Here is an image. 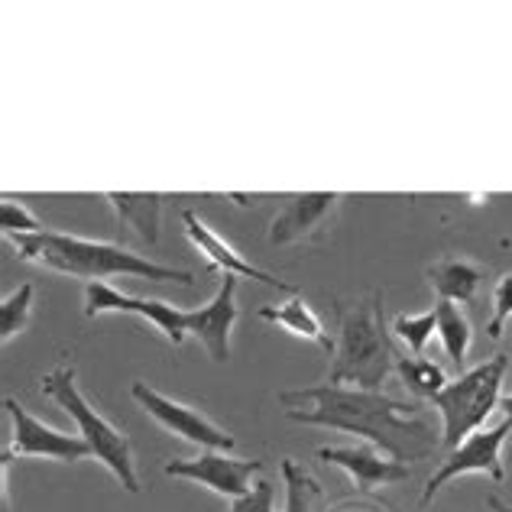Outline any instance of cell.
Wrapping results in <instances>:
<instances>
[{"instance_id":"1","label":"cell","mask_w":512,"mask_h":512,"mask_svg":"<svg viewBox=\"0 0 512 512\" xmlns=\"http://www.w3.org/2000/svg\"><path fill=\"white\" fill-rule=\"evenodd\" d=\"M282 406H289V419L299 425H318L331 431H350L389 454L393 461H422L435 451L438 438L422 419H412V406L383 393H367L354 386H308L279 393Z\"/></svg>"},{"instance_id":"2","label":"cell","mask_w":512,"mask_h":512,"mask_svg":"<svg viewBox=\"0 0 512 512\" xmlns=\"http://www.w3.org/2000/svg\"><path fill=\"white\" fill-rule=\"evenodd\" d=\"M17 256L26 263L56 269L88 282H101L104 276H143L153 282H179V286H195V273L188 269H172L163 263H153L146 256L133 253L120 244H104V240H85L75 234H17L10 237Z\"/></svg>"},{"instance_id":"3","label":"cell","mask_w":512,"mask_h":512,"mask_svg":"<svg viewBox=\"0 0 512 512\" xmlns=\"http://www.w3.org/2000/svg\"><path fill=\"white\" fill-rule=\"evenodd\" d=\"M338 341L328 370L331 386H354L383 393L386 376L396 370V347L383 325V292H370L357 302H338Z\"/></svg>"},{"instance_id":"4","label":"cell","mask_w":512,"mask_h":512,"mask_svg":"<svg viewBox=\"0 0 512 512\" xmlns=\"http://www.w3.org/2000/svg\"><path fill=\"white\" fill-rule=\"evenodd\" d=\"M39 389H43V396H49L56 406H62L72 415V422L78 425V431H82V438L91 444L94 457L111 470L120 487H124L127 493H140L143 487H140V477H137V464H133L130 438L117 425L107 422L104 415L85 399V393L78 389L75 367L49 370L43 380H39Z\"/></svg>"},{"instance_id":"5","label":"cell","mask_w":512,"mask_h":512,"mask_svg":"<svg viewBox=\"0 0 512 512\" xmlns=\"http://www.w3.org/2000/svg\"><path fill=\"white\" fill-rule=\"evenodd\" d=\"M509 370V354H496L483 360L480 367L461 373L441 393L431 399V406L441 412V444L457 448L464 438L483 428L493 409L503 399V380Z\"/></svg>"},{"instance_id":"6","label":"cell","mask_w":512,"mask_h":512,"mask_svg":"<svg viewBox=\"0 0 512 512\" xmlns=\"http://www.w3.org/2000/svg\"><path fill=\"white\" fill-rule=\"evenodd\" d=\"M4 412L10 415V438L4 444V454L10 457H49V461H62V464H75L94 457L91 444L82 435H65V431L43 425L36 415L23 406L20 399L7 396L4 399Z\"/></svg>"},{"instance_id":"7","label":"cell","mask_w":512,"mask_h":512,"mask_svg":"<svg viewBox=\"0 0 512 512\" xmlns=\"http://www.w3.org/2000/svg\"><path fill=\"white\" fill-rule=\"evenodd\" d=\"M512 425L503 422L496 428H480L474 431L470 438H464L457 448L444 457V464L431 474V480L425 483L422 490V506H428L431 500L438 496V490L444 483L457 480L461 474H487L493 483H503L506 480V467H503V444L509 438Z\"/></svg>"},{"instance_id":"8","label":"cell","mask_w":512,"mask_h":512,"mask_svg":"<svg viewBox=\"0 0 512 512\" xmlns=\"http://www.w3.org/2000/svg\"><path fill=\"white\" fill-rule=\"evenodd\" d=\"M130 396L140 402V409L146 415H153V419L163 425L172 435H179L185 441L198 444L201 451H234V435H227L221 425H214L208 415H201L195 409L182 406V402H175L169 396H163L159 389L146 386L143 380H137L130 386Z\"/></svg>"},{"instance_id":"9","label":"cell","mask_w":512,"mask_h":512,"mask_svg":"<svg viewBox=\"0 0 512 512\" xmlns=\"http://www.w3.org/2000/svg\"><path fill=\"white\" fill-rule=\"evenodd\" d=\"M104 312H124V315L146 318L153 328L163 331L175 347H182L188 334H192L188 331L192 328V312H182V308H175L172 302H163V299H133V295L111 289L107 282H88L85 315L94 318Z\"/></svg>"},{"instance_id":"10","label":"cell","mask_w":512,"mask_h":512,"mask_svg":"<svg viewBox=\"0 0 512 512\" xmlns=\"http://www.w3.org/2000/svg\"><path fill=\"white\" fill-rule=\"evenodd\" d=\"M263 470V461H237L227 451H201L192 461H172L163 467L166 477H179V480H192L201 487L214 490L227 500H240L244 493H250L253 477Z\"/></svg>"},{"instance_id":"11","label":"cell","mask_w":512,"mask_h":512,"mask_svg":"<svg viewBox=\"0 0 512 512\" xmlns=\"http://www.w3.org/2000/svg\"><path fill=\"white\" fill-rule=\"evenodd\" d=\"M338 192H305L286 201L273 224H269L266 240L273 247H289V244H315L325 237L331 214L338 211Z\"/></svg>"},{"instance_id":"12","label":"cell","mask_w":512,"mask_h":512,"mask_svg":"<svg viewBox=\"0 0 512 512\" xmlns=\"http://www.w3.org/2000/svg\"><path fill=\"white\" fill-rule=\"evenodd\" d=\"M182 224H185V234L188 240L198 247V253H205L208 256V263L211 269H221L224 276H247V279H256V282H263V286L269 289H279V292H292L295 295V286L286 279H279L273 273H266V269L260 266H253L250 260H244L231 244H227L224 237H218L211 231V227L198 218L195 211H182Z\"/></svg>"},{"instance_id":"13","label":"cell","mask_w":512,"mask_h":512,"mask_svg":"<svg viewBox=\"0 0 512 512\" xmlns=\"http://www.w3.org/2000/svg\"><path fill=\"white\" fill-rule=\"evenodd\" d=\"M318 457L325 464L344 467L360 493H373L386 487V483H402L412 477L409 464L393 461L389 454L370 448V444H360V448H318Z\"/></svg>"},{"instance_id":"14","label":"cell","mask_w":512,"mask_h":512,"mask_svg":"<svg viewBox=\"0 0 512 512\" xmlns=\"http://www.w3.org/2000/svg\"><path fill=\"white\" fill-rule=\"evenodd\" d=\"M234 292H237V279L234 276H224L218 295L201 305L192 312V331L195 338L205 344V350L211 354L214 363H227L231 360V331L237 325V302H234Z\"/></svg>"},{"instance_id":"15","label":"cell","mask_w":512,"mask_h":512,"mask_svg":"<svg viewBox=\"0 0 512 512\" xmlns=\"http://www.w3.org/2000/svg\"><path fill=\"white\" fill-rule=\"evenodd\" d=\"M483 279H487V269L461 260V256H444V260L428 266V282L438 302H474Z\"/></svg>"},{"instance_id":"16","label":"cell","mask_w":512,"mask_h":512,"mask_svg":"<svg viewBox=\"0 0 512 512\" xmlns=\"http://www.w3.org/2000/svg\"><path fill=\"white\" fill-rule=\"evenodd\" d=\"M107 205L114 208L117 221L127 224L146 244H159V218H163V195L143 192H107Z\"/></svg>"},{"instance_id":"17","label":"cell","mask_w":512,"mask_h":512,"mask_svg":"<svg viewBox=\"0 0 512 512\" xmlns=\"http://www.w3.org/2000/svg\"><path fill=\"white\" fill-rule=\"evenodd\" d=\"M260 318L263 321H273V325L286 328L292 334H299V338L315 341L321 350H328V354L334 350V338L328 334V328L321 325L318 315L299 299V295H292V299L282 302V305H266V308H260Z\"/></svg>"},{"instance_id":"18","label":"cell","mask_w":512,"mask_h":512,"mask_svg":"<svg viewBox=\"0 0 512 512\" xmlns=\"http://www.w3.org/2000/svg\"><path fill=\"white\" fill-rule=\"evenodd\" d=\"M435 318H438V338L444 344V354L451 357L457 370L464 367L470 341H474V331H470L467 315L457 308V302H438L435 305Z\"/></svg>"},{"instance_id":"19","label":"cell","mask_w":512,"mask_h":512,"mask_svg":"<svg viewBox=\"0 0 512 512\" xmlns=\"http://www.w3.org/2000/svg\"><path fill=\"white\" fill-rule=\"evenodd\" d=\"M396 373L402 386L409 389L415 399H435L444 386H448V373H444L438 363H431L428 357H399L396 354Z\"/></svg>"},{"instance_id":"20","label":"cell","mask_w":512,"mask_h":512,"mask_svg":"<svg viewBox=\"0 0 512 512\" xmlns=\"http://www.w3.org/2000/svg\"><path fill=\"white\" fill-rule=\"evenodd\" d=\"M282 480H286V509L282 512H318L325 503V490L318 487V480L292 457L282 461Z\"/></svg>"},{"instance_id":"21","label":"cell","mask_w":512,"mask_h":512,"mask_svg":"<svg viewBox=\"0 0 512 512\" xmlns=\"http://www.w3.org/2000/svg\"><path fill=\"white\" fill-rule=\"evenodd\" d=\"M33 282H23L10 295H4L0 302V338L10 341L13 334H20L26 325H30V312H33Z\"/></svg>"},{"instance_id":"22","label":"cell","mask_w":512,"mask_h":512,"mask_svg":"<svg viewBox=\"0 0 512 512\" xmlns=\"http://www.w3.org/2000/svg\"><path fill=\"white\" fill-rule=\"evenodd\" d=\"M438 331V318H435V308L422 315H399L393 321V334L399 341H406V347L412 350V357H422L425 347L431 341V334Z\"/></svg>"},{"instance_id":"23","label":"cell","mask_w":512,"mask_h":512,"mask_svg":"<svg viewBox=\"0 0 512 512\" xmlns=\"http://www.w3.org/2000/svg\"><path fill=\"white\" fill-rule=\"evenodd\" d=\"M0 227H4L7 237H17V234H43L46 227L43 221L36 218V214L26 211L20 201L13 198H4V205H0Z\"/></svg>"},{"instance_id":"24","label":"cell","mask_w":512,"mask_h":512,"mask_svg":"<svg viewBox=\"0 0 512 512\" xmlns=\"http://www.w3.org/2000/svg\"><path fill=\"white\" fill-rule=\"evenodd\" d=\"M512 318V273L500 276V282H496L493 289V318L487 325V334L493 341L503 338V325Z\"/></svg>"},{"instance_id":"25","label":"cell","mask_w":512,"mask_h":512,"mask_svg":"<svg viewBox=\"0 0 512 512\" xmlns=\"http://www.w3.org/2000/svg\"><path fill=\"white\" fill-rule=\"evenodd\" d=\"M231 512H276V487L269 480H256L250 493L231 503Z\"/></svg>"},{"instance_id":"26","label":"cell","mask_w":512,"mask_h":512,"mask_svg":"<svg viewBox=\"0 0 512 512\" xmlns=\"http://www.w3.org/2000/svg\"><path fill=\"white\" fill-rule=\"evenodd\" d=\"M7 467H10V457L4 454L0 457V483H4V487H0V512H13L10 509V487H7Z\"/></svg>"},{"instance_id":"27","label":"cell","mask_w":512,"mask_h":512,"mask_svg":"<svg viewBox=\"0 0 512 512\" xmlns=\"http://www.w3.org/2000/svg\"><path fill=\"white\" fill-rule=\"evenodd\" d=\"M487 506L493 509V512H512V506H506L500 496H487Z\"/></svg>"},{"instance_id":"28","label":"cell","mask_w":512,"mask_h":512,"mask_svg":"<svg viewBox=\"0 0 512 512\" xmlns=\"http://www.w3.org/2000/svg\"><path fill=\"white\" fill-rule=\"evenodd\" d=\"M500 409H503V415H506V422L512 425V393L500 399Z\"/></svg>"}]
</instances>
